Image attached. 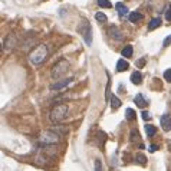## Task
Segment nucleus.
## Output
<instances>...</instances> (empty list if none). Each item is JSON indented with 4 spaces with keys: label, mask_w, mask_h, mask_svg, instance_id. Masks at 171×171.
<instances>
[{
    "label": "nucleus",
    "mask_w": 171,
    "mask_h": 171,
    "mask_svg": "<svg viewBox=\"0 0 171 171\" xmlns=\"http://www.w3.org/2000/svg\"><path fill=\"white\" fill-rule=\"evenodd\" d=\"M68 111H69V109H68V105H65V104L55 106L52 111H50V119H52L53 122H60V121H63V119L66 118Z\"/></svg>",
    "instance_id": "nucleus-3"
},
{
    "label": "nucleus",
    "mask_w": 171,
    "mask_h": 171,
    "mask_svg": "<svg viewBox=\"0 0 171 171\" xmlns=\"http://www.w3.org/2000/svg\"><path fill=\"white\" fill-rule=\"evenodd\" d=\"M98 5L101 7H104V9H109V7H112L109 0H98Z\"/></svg>",
    "instance_id": "nucleus-20"
},
{
    "label": "nucleus",
    "mask_w": 171,
    "mask_h": 171,
    "mask_svg": "<svg viewBox=\"0 0 171 171\" xmlns=\"http://www.w3.org/2000/svg\"><path fill=\"white\" fill-rule=\"evenodd\" d=\"M95 171H102V164H101V160H95Z\"/></svg>",
    "instance_id": "nucleus-26"
},
{
    "label": "nucleus",
    "mask_w": 171,
    "mask_h": 171,
    "mask_svg": "<svg viewBox=\"0 0 171 171\" xmlns=\"http://www.w3.org/2000/svg\"><path fill=\"white\" fill-rule=\"evenodd\" d=\"M161 127L164 131H171V118L170 115H163L161 117Z\"/></svg>",
    "instance_id": "nucleus-9"
},
{
    "label": "nucleus",
    "mask_w": 171,
    "mask_h": 171,
    "mask_svg": "<svg viewBox=\"0 0 171 171\" xmlns=\"http://www.w3.org/2000/svg\"><path fill=\"white\" fill-rule=\"evenodd\" d=\"M121 55H122L124 58H131V56H132V46H131V45H127V46L122 49Z\"/></svg>",
    "instance_id": "nucleus-17"
},
{
    "label": "nucleus",
    "mask_w": 171,
    "mask_h": 171,
    "mask_svg": "<svg viewBox=\"0 0 171 171\" xmlns=\"http://www.w3.org/2000/svg\"><path fill=\"white\" fill-rule=\"evenodd\" d=\"M164 79L165 81H168V82H171V68L170 69H167L164 72Z\"/></svg>",
    "instance_id": "nucleus-24"
},
{
    "label": "nucleus",
    "mask_w": 171,
    "mask_h": 171,
    "mask_svg": "<svg viewBox=\"0 0 171 171\" xmlns=\"http://www.w3.org/2000/svg\"><path fill=\"white\" fill-rule=\"evenodd\" d=\"M108 33H109V36L114 38L115 40H122L124 39V35L121 33V30H119L117 26H111L109 29H108Z\"/></svg>",
    "instance_id": "nucleus-8"
},
{
    "label": "nucleus",
    "mask_w": 171,
    "mask_h": 171,
    "mask_svg": "<svg viewBox=\"0 0 171 171\" xmlns=\"http://www.w3.org/2000/svg\"><path fill=\"white\" fill-rule=\"evenodd\" d=\"M145 60H147V58H141V59H138V60H137V66H138V68H141V66H144Z\"/></svg>",
    "instance_id": "nucleus-28"
},
{
    "label": "nucleus",
    "mask_w": 171,
    "mask_h": 171,
    "mask_svg": "<svg viewBox=\"0 0 171 171\" xmlns=\"http://www.w3.org/2000/svg\"><path fill=\"white\" fill-rule=\"evenodd\" d=\"M16 42H17L16 36H14V35H9V36L6 38V40H5V49L10 52V50L16 46Z\"/></svg>",
    "instance_id": "nucleus-7"
},
{
    "label": "nucleus",
    "mask_w": 171,
    "mask_h": 171,
    "mask_svg": "<svg viewBox=\"0 0 171 171\" xmlns=\"http://www.w3.org/2000/svg\"><path fill=\"white\" fill-rule=\"evenodd\" d=\"M134 102H135V104H137V106H139V108H144V106L147 105V101L144 99L142 93H138V95H135V98H134Z\"/></svg>",
    "instance_id": "nucleus-13"
},
{
    "label": "nucleus",
    "mask_w": 171,
    "mask_h": 171,
    "mask_svg": "<svg viewBox=\"0 0 171 171\" xmlns=\"http://www.w3.org/2000/svg\"><path fill=\"white\" fill-rule=\"evenodd\" d=\"M73 81V78H66V79H62L60 82H56V84H52L50 85V89H55V91H59V89H62V88H65V86H68L71 82Z\"/></svg>",
    "instance_id": "nucleus-6"
},
{
    "label": "nucleus",
    "mask_w": 171,
    "mask_h": 171,
    "mask_svg": "<svg viewBox=\"0 0 171 171\" xmlns=\"http://www.w3.org/2000/svg\"><path fill=\"white\" fill-rule=\"evenodd\" d=\"M137 160L139 161V164H142V165L147 163V158H145V155H142V154H138V155H137Z\"/></svg>",
    "instance_id": "nucleus-23"
},
{
    "label": "nucleus",
    "mask_w": 171,
    "mask_h": 171,
    "mask_svg": "<svg viewBox=\"0 0 171 171\" xmlns=\"http://www.w3.org/2000/svg\"><path fill=\"white\" fill-rule=\"evenodd\" d=\"M78 30H79V33L82 35V38H84L86 45L91 46V45H92V29H91V25H89L86 20H84Z\"/></svg>",
    "instance_id": "nucleus-5"
},
{
    "label": "nucleus",
    "mask_w": 171,
    "mask_h": 171,
    "mask_svg": "<svg viewBox=\"0 0 171 171\" xmlns=\"http://www.w3.org/2000/svg\"><path fill=\"white\" fill-rule=\"evenodd\" d=\"M115 7H117L118 14L121 16V17H124V16H127V14H128V7L124 6L122 3H117V5H115Z\"/></svg>",
    "instance_id": "nucleus-14"
},
{
    "label": "nucleus",
    "mask_w": 171,
    "mask_h": 171,
    "mask_svg": "<svg viewBox=\"0 0 171 171\" xmlns=\"http://www.w3.org/2000/svg\"><path fill=\"white\" fill-rule=\"evenodd\" d=\"M121 99L117 96V95H111V106H112V109H118L119 106H121Z\"/></svg>",
    "instance_id": "nucleus-15"
},
{
    "label": "nucleus",
    "mask_w": 171,
    "mask_h": 171,
    "mask_svg": "<svg viewBox=\"0 0 171 171\" xmlns=\"http://www.w3.org/2000/svg\"><path fill=\"white\" fill-rule=\"evenodd\" d=\"M125 114H127V119H128V121H132V119L135 118V112H134V109H131V108H128V109L125 111Z\"/></svg>",
    "instance_id": "nucleus-21"
},
{
    "label": "nucleus",
    "mask_w": 171,
    "mask_h": 171,
    "mask_svg": "<svg viewBox=\"0 0 171 171\" xmlns=\"http://www.w3.org/2000/svg\"><path fill=\"white\" fill-rule=\"evenodd\" d=\"M141 115H142V119H144V121H148V119H151V114H150L148 111H142V114H141Z\"/></svg>",
    "instance_id": "nucleus-25"
},
{
    "label": "nucleus",
    "mask_w": 171,
    "mask_h": 171,
    "mask_svg": "<svg viewBox=\"0 0 171 171\" xmlns=\"http://www.w3.org/2000/svg\"><path fill=\"white\" fill-rule=\"evenodd\" d=\"M69 71V62L66 59H60L58 60L52 68V78L53 79H58L60 78L62 75H65L66 72Z\"/></svg>",
    "instance_id": "nucleus-2"
},
{
    "label": "nucleus",
    "mask_w": 171,
    "mask_h": 171,
    "mask_svg": "<svg viewBox=\"0 0 171 171\" xmlns=\"http://www.w3.org/2000/svg\"><path fill=\"white\" fill-rule=\"evenodd\" d=\"M95 19L98 20V22H101V23H105L106 20H108V17H106V14H104L102 12H99V13L95 14Z\"/></svg>",
    "instance_id": "nucleus-19"
},
{
    "label": "nucleus",
    "mask_w": 171,
    "mask_h": 171,
    "mask_svg": "<svg viewBox=\"0 0 171 171\" xmlns=\"http://www.w3.org/2000/svg\"><path fill=\"white\" fill-rule=\"evenodd\" d=\"M170 45H171V35H170V36H167V38L164 39V42H163V46H164V47L170 46Z\"/></svg>",
    "instance_id": "nucleus-27"
},
{
    "label": "nucleus",
    "mask_w": 171,
    "mask_h": 171,
    "mask_svg": "<svg viewBox=\"0 0 171 171\" xmlns=\"http://www.w3.org/2000/svg\"><path fill=\"white\" fill-rule=\"evenodd\" d=\"M164 13H165V19L168 20V22H171V3H168V5H167Z\"/></svg>",
    "instance_id": "nucleus-22"
},
{
    "label": "nucleus",
    "mask_w": 171,
    "mask_h": 171,
    "mask_svg": "<svg viewBox=\"0 0 171 171\" xmlns=\"http://www.w3.org/2000/svg\"><path fill=\"white\" fill-rule=\"evenodd\" d=\"M59 139H60V137L53 131H42L39 135V141L42 144H46V145L58 144Z\"/></svg>",
    "instance_id": "nucleus-4"
},
{
    "label": "nucleus",
    "mask_w": 171,
    "mask_h": 171,
    "mask_svg": "<svg viewBox=\"0 0 171 171\" xmlns=\"http://www.w3.org/2000/svg\"><path fill=\"white\" fill-rule=\"evenodd\" d=\"M155 131H157V130H155V127H154V125H151V124L145 125V132H147V135H148V137H152V135L155 134Z\"/></svg>",
    "instance_id": "nucleus-18"
},
{
    "label": "nucleus",
    "mask_w": 171,
    "mask_h": 171,
    "mask_svg": "<svg viewBox=\"0 0 171 171\" xmlns=\"http://www.w3.org/2000/svg\"><path fill=\"white\" fill-rule=\"evenodd\" d=\"M47 58V46L46 45H38V47L29 53V60L35 65L43 63V60Z\"/></svg>",
    "instance_id": "nucleus-1"
},
{
    "label": "nucleus",
    "mask_w": 171,
    "mask_h": 171,
    "mask_svg": "<svg viewBox=\"0 0 171 171\" xmlns=\"http://www.w3.org/2000/svg\"><path fill=\"white\" fill-rule=\"evenodd\" d=\"M131 82L134 84V85H139V84L142 82V75H141L138 71L132 72V75H131Z\"/></svg>",
    "instance_id": "nucleus-11"
},
{
    "label": "nucleus",
    "mask_w": 171,
    "mask_h": 171,
    "mask_svg": "<svg viewBox=\"0 0 171 171\" xmlns=\"http://www.w3.org/2000/svg\"><path fill=\"white\" fill-rule=\"evenodd\" d=\"M160 25H161V19H160V17H154V19L150 22V25H148V29H150V30H154V29H157Z\"/></svg>",
    "instance_id": "nucleus-16"
},
{
    "label": "nucleus",
    "mask_w": 171,
    "mask_h": 171,
    "mask_svg": "<svg viewBox=\"0 0 171 171\" xmlns=\"http://www.w3.org/2000/svg\"><path fill=\"white\" fill-rule=\"evenodd\" d=\"M130 22L131 23H138V22H141V20L144 19V16L139 13V12H132V13H130Z\"/></svg>",
    "instance_id": "nucleus-10"
},
{
    "label": "nucleus",
    "mask_w": 171,
    "mask_h": 171,
    "mask_svg": "<svg viewBox=\"0 0 171 171\" xmlns=\"http://www.w3.org/2000/svg\"><path fill=\"white\" fill-rule=\"evenodd\" d=\"M157 150H158V145H155V144H152L151 147H150V151H151V152L157 151Z\"/></svg>",
    "instance_id": "nucleus-29"
},
{
    "label": "nucleus",
    "mask_w": 171,
    "mask_h": 171,
    "mask_svg": "<svg viewBox=\"0 0 171 171\" xmlns=\"http://www.w3.org/2000/svg\"><path fill=\"white\" fill-rule=\"evenodd\" d=\"M128 68H130V63H128L127 60L119 59L118 62H117V71H118V72H124V71H127Z\"/></svg>",
    "instance_id": "nucleus-12"
}]
</instances>
